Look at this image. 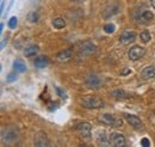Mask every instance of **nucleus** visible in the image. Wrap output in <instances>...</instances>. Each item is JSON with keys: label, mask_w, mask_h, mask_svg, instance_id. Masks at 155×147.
Masks as SVG:
<instances>
[{"label": "nucleus", "mask_w": 155, "mask_h": 147, "mask_svg": "<svg viewBox=\"0 0 155 147\" xmlns=\"http://www.w3.org/2000/svg\"><path fill=\"white\" fill-rule=\"evenodd\" d=\"M141 78L143 80H149L155 78V66H148L142 70L141 72Z\"/></svg>", "instance_id": "nucleus-13"}, {"label": "nucleus", "mask_w": 155, "mask_h": 147, "mask_svg": "<svg viewBox=\"0 0 155 147\" xmlns=\"http://www.w3.org/2000/svg\"><path fill=\"white\" fill-rule=\"evenodd\" d=\"M19 140V132L15 127H6L1 132V141L6 145H13Z\"/></svg>", "instance_id": "nucleus-1"}, {"label": "nucleus", "mask_w": 155, "mask_h": 147, "mask_svg": "<svg viewBox=\"0 0 155 147\" xmlns=\"http://www.w3.org/2000/svg\"><path fill=\"white\" fill-rule=\"evenodd\" d=\"M146 54V49L143 47H140V46H134L129 49L128 52V56L131 61H137L140 60L141 57H143Z\"/></svg>", "instance_id": "nucleus-5"}, {"label": "nucleus", "mask_w": 155, "mask_h": 147, "mask_svg": "<svg viewBox=\"0 0 155 147\" xmlns=\"http://www.w3.org/2000/svg\"><path fill=\"white\" fill-rule=\"evenodd\" d=\"M153 18H154V15L149 10H143L140 13V22H142V23H149L153 20Z\"/></svg>", "instance_id": "nucleus-16"}, {"label": "nucleus", "mask_w": 155, "mask_h": 147, "mask_svg": "<svg viewBox=\"0 0 155 147\" xmlns=\"http://www.w3.org/2000/svg\"><path fill=\"white\" fill-rule=\"evenodd\" d=\"M56 91L58 92V94H60V96H61V97H62V96H64V94H63V93H62V91H61V90H60V89H58V87H56Z\"/></svg>", "instance_id": "nucleus-30"}, {"label": "nucleus", "mask_w": 155, "mask_h": 147, "mask_svg": "<svg viewBox=\"0 0 155 147\" xmlns=\"http://www.w3.org/2000/svg\"><path fill=\"white\" fill-rule=\"evenodd\" d=\"M110 144L111 146L115 147H124L127 145V139L123 134H119V133H111L110 135Z\"/></svg>", "instance_id": "nucleus-6"}, {"label": "nucleus", "mask_w": 155, "mask_h": 147, "mask_svg": "<svg viewBox=\"0 0 155 147\" xmlns=\"http://www.w3.org/2000/svg\"><path fill=\"white\" fill-rule=\"evenodd\" d=\"M124 117L127 118V121L129 122V125L133 126L135 129L143 128V123H142V121H141L140 117H137L135 115H130V114H124Z\"/></svg>", "instance_id": "nucleus-11"}, {"label": "nucleus", "mask_w": 155, "mask_h": 147, "mask_svg": "<svg viewBox=\"0 0 155 147\" xmlns=\"http://www.w3.org/2000/svg\"><path fill=\"white\" fill-rule=\"evenodd\" d=\"M111 94L114 97H117V98H127L128 97L127 92H124L123 90H115V91L111 92Z\"/></svg>", "instance_id": "nucleus-22"}, {"label": "nucleus", "mask_w": 155, "mask_h": 147, "mask_svg": "<svg viewBox=\"0 0 155 147\" xmlns=\"http://www.w3.org/2000/svg\"><path fill=\"white\" fill-rule=\"evenodd\" d=\"M150 32L148 31V30H143V31H141V34H140V39L143 42V43H148L149 41H150Z\"/></svg>", "instance_id": "nucleus-21"}, {"label": "nucleus", "mask_w": 155, "mask_h": 147, "mask_svg": "<svg viewBox=\"0 0 155 147\" xmlns=\"http://www.w3.org/2000/svg\"><path fill=\"white\" fill-rule=\"evenodd\" d=\"M118 12H119V6L117 4L112 5V6H106L104 9V11H103V17L105 19L110 18V17H112L114 15H116Z\"/></svg>", "instance_id": "nucleus-12"}, {"label": "nucleus", "mask_w": 155, "mask_h": 147, "mask_svg": "<svg viewBox=\"0 0 155 147\" xmlns=\"http://www.w3.org/2000/svg\"><path fill=\"white\" fill-rule=\"evenodd\" d=\"M130 73H131V70H130V68H128V67H125V68H123V70H122L120 75L125 77V75H128V74H130Z\"/></svg>", "instance_id": "nucleus-28"}, {"label": "nucleus", "mask_w": 155, "mask_h": 147, "mask_svg": "<svg viewBox=\"0 0 155 147\" xmlns=\"http://www.w3.org/2000/svg\"><path fill=\"white\" fill-rule=\"evenodd\" d=\"M17 23H18L17 17H11L10 20H8V28H10V29H16Z\"/></svg>", "instance_id": "nucleus-23"}, {"label": "nucleus", "mask_w": 155, "mask_h": 147, "mask_svg": "<svg viewBox=\"0 0 155 147\" xmlns=\"http://www.w3.org/2000/svg\"><path fill=\"white\" fill-rule=\"evenodd\" d=\"M6 43H7V39H6V38H4V39L1 41V46H0V48H1V49H4V47H5V44H6Z\"/></svg>", "instance_id": "nucleus-29"}, {"label": "nucleus", "mask_w": 155, "mask_h": 147, "mask_svg": "<svg viewBox=\"0 0 155 147\" xmlns=\"http://www.w3.org/2000/svg\"><path fill=\"white\" fill-rule=\"evenodd\" d=\"M72 55H73V49H72V48H69V49H66L64 52H62V53L58 55V59H60L61 61H66V60L71 59Z\"/></svg>", "instance_id": "nucleus-19"}, {"label": "nucleus", "mask_w": 155, "mask_h": 147, "mask_svg": "<svg viewBox=\"0 0 155 147\" xmlns=\"http://www.w3.org/2000/svg\"><path fill=\"white\" fill-rule=\"evenodd\" d=\"M16 80H17V75L15 73H10L6 77V81H7V83H13V81H16Z\"/></svg>", "instance_id": "nucleus-26"}, {"label": "nucleus", "mask_w": 155, "mask_h": 147, "mask_svg": "<svg viewBox=\"0 0 155 147\" xmlns=\"http://www.w3.org/2000/svg\"><path fill=\"white\" fill-rule=\"evenodd\" d=\"M4 6H5V2L2 1V2H1V9H0V11H1V13H2V11H4Z\"/></svg>", "instance_id": "nucleus-31"}, {"label": "nucleus", "mask_w": 155, "mask_h": 147, "mask_svg": "<svg viewBox=\"0 0 155 147\" xmlns=\"http://www.w3.org/2000/svg\"><path fill=\"white\" fill-rule=\"evenodd\" d=\"M29 20H30L31 23H36V22L38 20V13H37V12H31V13L29 15Z\"/></svg>", "instance_id": "nucleus-25"}, {"label": "nucleus", "mask_w": 155, "mask_h": 147, "mask_svg": "<svg viewBox=\"0 0 155 147\" xmlns=\"http://www.w3.org/2000/svg\"><path fill=\"white\" fill-rule=\"evenodd\" d=\"M97 141L99 146H110V138L107 139L105 130H99L97 133Z\"/></svg>", "instance_id": "nucleus-14"}, {"label": "nucleus", "mask_w": 155, "mask_h": 147, "mask_svg": "<svg viewBox=\"0 0 155 147\" xmlns=\"http://www.w3.org/2000/svg\"><path fill=\"white\" fill-rule=\"evenodd\" d=\"M79 50H80V54H81V55L90 56L96 52V44H94L92 41H84V42L80 44Z\"/></svg>", "instance_id": "nucleus-4"}, {"label": "nucleus", "mask_w": 155, "mask_h": 147, "mask_svg": "<svg viewBox=\"0 0 155 147\" xmlns=\"http://www.w3.org/2000/svg\"><path fill=\"white\" fill-rule=\"evenodd\" d=\"M115 25L114 24H106L105 26H104V31L106 32V34H112V32H115Z\"/></svg>", "instance_id": "nucleus-24"}, {"label": "nucleus", "mask_w": 155, "mask_h": 147, "mask_svg": "<svg viewBox=\"0 0 155 147\" xmlns=\"http://www.w3.org/2000/svg\"><path fill=\"white\" fill-rule=\"evenodd\" d=\"M38 47L37 46H29V47H26L25 49H24V54L25 56H28V57H30V56H35L37 53H38Z\"/></svg>", "instance_id": "nucleus-18"}, {"label": "nucleus", "mask_w": 155, "mask_h": 147, "mask_svg": "<svg viewBox=\"0 0 155 147\" xmlns=\"http://www.w3.org/2000/svg\"><path fill=\"white\" fill-rule=\"evenodd\" d=\"M136 36H137V35H136V32L130 31V30H127V31H124V32L120 35L119 41H120V43H122V44L128 46V44H130V43L135 42Z\"/></svg>", "instance_id": "nucleus-10"}, {"label": "nucleus", "mask_w": 155, "mask_h": 147, "mask_svg": "<svg viewBox=\"0 0 155 147\" xmlns=\"http://www.w3.org/2000/svg\"><path fill=\"white\" fill-rule=\"evenodd\" d=\"M72 1H74V2H80V1H84V0H72Z\"/></svg>", "instance_id": "nucleus-34"}, {"label": "nucleus", "mask_w": 155, "mask_h": 147, "mask_svg": "<svg viewBox=\"0 0 155 147\" xmlns=\"http://www.w3.org/2000/svg\"><path fill=\"white\" fill-rule=\"evenodd\" d=\"M2 29H4V23L0 24V32H2Z\"/></svg>", "instance_id": "nucleus-32"}, {"label": "nucleus", "mask_w": 155, "mask_h": 147, "mask_svg": "<svg viewBox=\"0 0 155 147\" xmlns=\"http://www.w3.org/2000/svg\"><path fill=\"white\" fill-rule=\"evenodd\" d=\"M77 132L81 138H90L92 134V127L88 122H81L80 125H78Z\"/></svg>", "instance_id": "nucleus-8"}, {"label": "nucleus", "mask_w": 155, "mask_h": 147, "mask_svg": "<svg viewBox=\"0 0 155 147\" xmlns=\"http://www.w3.org/2000/svg\"><path fill=\"white\" fill-rule=\"evenodd\" d=\"M53 25H54V28H56V29H63L64 26H66V22H64V19L63 18H55L53 20Z\"/></svg>", "instance_id": "nucleus-20"}, {"label": "nucleus", "mask_w": 155, "mask_h": 147, "mask_svg": "<svg viewBox=\"0 0 155 147\" xmlns=\"http://www.w3.org/2000/svg\"><path fill=\"white\" fill-rule=\"evenodd\" d=\"M34 144H35V146H38V147L50 146L49 139H48V136L45 135L44 132H38V133L35 135V141H34Z\"/></svg>", "instance_id": "nucleus-9"}, {"label": "nucleus", "mask_w": 155, "mask_h": 147, "mask_svg": "<svg viewBox=\"0 0 155 147\" xmlns=\"http://www.w3.org/2000/svg\"><path fill=\"white\" fill-rule=\"evenodd\" d=\"M81 105L84 108H87V109H100L104 107V102L103 99L98 98L96 96H88V97H84L81 101H80Z\"/></svg>", "instance_id": "nucleus-2"}, {"label": "nucleus", "mask_w": 155, "mask_h": 147, "mask_svg": "<svg viewBox=\"0 0 155 147\" xmlns=\"http://www.w3.org/2000/svg\"><path fill=\"white\" fill-rule=\"evenodd\" d=\"M13 68H15L16 72H19V73H23V72L26 71V66H25V63L23 62V60H20V59H17V60L13 62Z\"/></svg>", "instance_id": "nucleus-17"}, {"label": "nucleus", "mask_w": 155, "mask_h": 147, "mask_svg": "<svg viewBox=\"0 0 155 147\" xmlns=\"http://www.w3.org/2000/svg\"><path fill=\"white\" fill-rule=\"evenodd\" d=\"M100 121L107 126H111V127H120L122 126V121L119 118H117L112 114H103L100 116Z\"/></svg>", "instance_id": "nucleus-3"}, {"label": "nucleus", "mask_w": 155, "mask_h": 147, "mask_svg": "<svg viewBox=\"0 0 155 147\" xmlns=\"http://www.w3.org/2000/svg\"><path fill=\"white\" fill-rule=\"evenodd\" d=\"M48 63H49V60H48L47 56H44V55L37 56V57L35 59V61H34V65H35V67H37V68H44V67L48 66Z\"/></svg>", "instance_id": "nucleus-15"}, {"label": "nucleus", "mask_w": 155, "mask_h": 147, "mask_svg": "<svg viewBox=\"0 0 155 147\" xmlns=\"http://www.w3.org/2000/svg\"><path fill=\"white\" fill-rule=\"evenodd\" d=\"M141 145H142L143 147H149L150 146V141H149V139L143 138V139L141 140Z\"/></svg>", "instance_id": "nucleus-27"}, {"label": "nucleus", "mask_w": 155, "mask_h": 147, "mask_svg": "<svg viewBox=\"0 0 155 147\" xmlns=\"http://www.w3.org/2000/svg\"><path fill=\"white\" fill-rule=\"evenodd\" d=\"M150 4H152V6L155 9V0H150Z\"/></svg>", "instance_id": "nucleus-33"}, {"label": "nucleus", "mask_w": 155, "mask_h": 147, "mask_svg": "<svg viewBox=\"0 0 155 147\" xmlns=\"http://www.w3.org/2000/svg\"><path fill=\"white\" fill-rule=\"evenodd\" d=\"M85 84L90 89H99L103 85L100 78L98 77L97 74H88L86 77V79H85Z\"/></svg>", "instance_id": "nucleus-7"}]
</instances>
